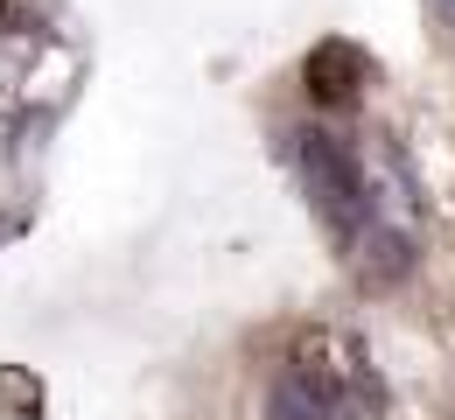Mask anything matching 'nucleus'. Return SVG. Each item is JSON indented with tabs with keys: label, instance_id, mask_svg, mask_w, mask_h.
<instances>
[{
	"label": "nucleus",
	"instance_id": "nucleus-1",
	"mask_svg": "<svg viewBox=\"0 0 455 420\" xmlns=\"http://www.w3.org/2000/svg\"><path fill=\"white\" fill-rule=\"evenodd\" d=\"M287 371L301 378V385H315L323 400H337L343 392H357L371 371H364V344L337 329V322H308V329H294V351H287Z\"/></svg>",
	"mask_w": 455,
	"mask_h": 420
},
{
	"label": "nucleus",
	"instance_id": "nucleus-2",
	"mask_svg": "<svg viewBox=\"0 0 455 420\" xmlns=\"http://www.w3.org/2000/svg\"><path fill=\"white\" fill-rule=\"evenodd\" d=\"M357 77H364V63H357V50H343V43H323L308 57V91L323 106H350L357 99Z\"/></svg>",
	"mask_w": 455,
	"mask_h": 420
},
{
	"label": "nucleus",
	"instance_id": "nucleus-3",
	"mask_svg": "<svg viewBox=\"0 0 455 420\" xmlns=\"http://www.w3.org/2000/svg\"><path fill=\"white\" fill-rule=\"evenodd\" d=\"M0 420H43V385L21 364H0Z\"/></svg>",
	"mask_w": 455,
	"mask_h": 420
},
{
	"label": "nucleus",
	"instance_id": "nucleus-4",
	"mask_svg": "<svg viewBox=\"0 0 455 420\" xmlns=\"http://www.w3.org/2000/svg\"><path fill=\"white\" fill-rule=\"evenodd\" d=\"M337 414V400H323L315 385H301L294 371L281 378V392H274V420H330Z\"/></svg>",
	"mask_w": 455,
	"mask_h": 420
},
{
	"label": "nucleus",
	"instance_id": "nucleus-5",
	"mask_svg": "<svg viewBox=\"0 0 455 420\" xmlns=\"http://www.w3.org/2000/svg\"><path fill=\"white\" fill-rule=\"evenodd\" d=\"M7 21H14V0H0V28H7Z\"/></svg>",
	"mask_w": 455,
	"mask_h": 420
}]
</instances>
